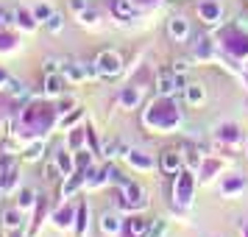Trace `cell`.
I'll use <instances>...</instances> for the list:
<instances>
[{"instance_id":"cell-29","label":"cell","mask_w":248,"mask_h":237,"mask_svg":"<svg viewBox=\"0 0 248 237\" xmlns=\"http://www.w3.org/2000/svg\"><path fill=\"white\" fill-rule=\"evenodd\" d=\"M9 90H12L14 95H23V92H25V87H23V84H17V81H9Z\"/></svg>"},{"instance_id":"cell-12","label":"cell","mask_w":248,"mask_h":237,"mask_svg":"<svg viewBox=\"0 0 248 237\" xmlns=\"http://www.w3.org/2000/svg\"><path fill=\"white\" fill-rule=\"evenodd\" d=\"M190 195H192V176L190 173H181L179 179V204H190Z\"/></svg>"},{"instance_id":"cell-8","label":"cell","mask_w":248,"mask_h":237,"mask_svg":"<svg viewBox=\"0 0 248 237\" xmlns=\"http://www.w3.org/2000/svg\"><path fill=\"white\" fill-rule=\"evenodd\" d=\"M62 84H64L62 73H45V95H50V98L62 95Z\"/></svg>"},{"instance_id":"cell-9","label":"cell","mask_w":248,"mask_h":237,"mask_svg":"<svg viewBox=\"0 0 248 237\" xmlns=\"http://www.w3.org/2000/svg\"><path fill=\"white\" fill-rule=\"evenodd\" d=\"M198 14H201V20L203 23H217V20H220V6H217V3H209V0H206V3H201V6H198Z\"/></svg>"},{"instance_id":"cell-16","label":"cell","mask_w":248,"mask_h":237,"mask_svg":"<svg viewBox=\"0 0 248 237\" xmlns=\"http://www.w3.org/2000/svg\"><path fill=\"white\" fill-rule=\"evenodd\" d=\"M128 162H131V165H134V168H154V162H151V159L148 157H142V154H140V151H131V154H128Z\"/></svg>"},{"instance_id":"cell-23","label":"cell","mask_w":248,"mask_h":237,"mask_svg":"<svg viewBox=\"0 0 248 237\" xmlns=\"http://www.w3.org/2000/svg\"><path fill=\"white\" fill-rule=\"evenodd\" d=\"M28 206H34V190L20 192V209H28Z\"/></svg>"},{"instance_id":"cell-7","label":"cell","mask_w":248,"mask_h":237,"mask_svg":"<svg viewBox=\"0 0 248 237\" xmlns=\"http://www.w3.org/2000/svg\"><path fill=\"white\" fill-rule=\"evenodd\" d=\"M112 12L117 20H137L140 17V12H137L128 0H112Z\"/></svg>"},{"instance_id":"cell-25","label":"cell","mask_w":248,"mask_h":237,"mask_svg":"<svg viewBox=\"0 0 248 237\" xmlns=\"http://www.w3.org/2000/svg\"><path fill=\"white\" fill-rule=\"evenodd\" d=\"M42 151H45L42 145H31L28 151H25V159H28V162H34V159H39V157H42Z\"/></svg>"},{"instance_id":"cell-26","label":"cell","mask_w":248,"mask_h":237,"mask_svg":"<svg viewBox=\"0 0 248 237\" xmlns=\"http://www.w3.org/2000/svg\"><path fill=\"white\" fill-rule=\"evenodd\" d=\"M12 25V14L6 12V9H0V31H6Z\"/></svg>"},{"instance_id":"cell-20","label":"cell","mask_w":248,"mask_h":237,"mask_svg":"<svg viewBox=\"0 0 248 237\" xmlns=\"http://www.w3.org/2000/svg\"><path fill=\"white\" fill-rule=\"evenodd\" d=\"M62 23H64V20H62V14L53 12V17H50V20L45 23V28L50 31V34H59V31H62Z\"/></svg>"},{"instance_id":"cell-18","label":"cell","mask_w":248,"mask_h":237,"mask_svg":"<svg viewBox=\"0 0 248 237\" xmlns=\"http://www.w3.org/2000/svg\"><path fill=\"white\" fill-rule=\"evenodd\" d=\"M34 17H36V23L45 25L47 20L53 17V9H50V6H34Z\"/></svg>"},{"instance_id":"cell-17","label":"cell","mask_w":248,"mask_h":237,"mask_svg":"<svg viewBox=\"0 0 248 237\" xmlns=\"http://www.w3.org/2000/svg\"><path fill=\"white\" fill-rule=\"evenodd\" d=\"M14 17H17V23L23 25L25 31H34V28H36V17H34V14H28V12H17Z\"/></svg>"},{"instance_id":"cell-19","label":"cell","mask_w":248,"mask_h":237,"mask_svg":"<svg viewBox=\"0 0 248 237\" xmlns=\"http://www.w3.org/2000/svg\"><path fill=\"white\" fill-rule=\"evenodd\" d=\"M120 101H123L125 106H137V103H140V90H137V87H131V90H125L123 95H120Z\"/></svg>"},{"instance_id":"cell-14","label":"cell","mask_w":248,"mask_h":237,"mask_svg":"<svg viewBox=\"0 0 248 237\" xmlns=\"http://www.w3.org/2000/svg\"><path fill=\"white\" fill-rule=\"evenodd\" d=\"M3 223H6V229H20L23 226V215L17 212V209H9V212L3 215Z\"/></svg>"},{"instance_id":"cell-1","label":"cell","mask_w":248,"mask_h":237,"mask_svg":"<svg viewBox=\"0 0 248 237\" xmlns=\"http://www.w3.org/2000/svg\"><path fill=\"white\" fill-rule=\"evenodd\" d=\"M187 87V79H184V73H176V70H159V79H156V92L162 98H170V95H176L179 90Z\"/></svg>"},{"instance_id":"cell-24","label":"cell","mask_w":248,"mask_h":237,"mask_svg":"<svg viewBox=\"0 0 248 237\" xmlns=\"http://www.w3.org/2000/svg\"><path fill=\"white\" fill-rule=\"evenodd\" d=\"M59 176H64V173H62V168H59V162H47V179L56 181Z\"/></svg>"},{"instance_id":"cell-30","label":"cell","mask_w":248,"mask_h":237,"mask_svg":"<svg viewBox=\"0 0 248 237\" xmlns=\"http://www.w3.org/2000/svg\"><path fill=\"white\" fill-rule=\"evenodd\" d=\"M187 67H190V64H187V62H184V59H179V62H176V64H173V70H176V73H187Z\"/></svg>"},{"instance_id":"cell-2","label":"cell","mask_w":248,"mask_h":237,"mask_svg":"<svg viewBox=\"0 0 248 237\" xmlns=\"http://www.w3.org/2000/svg\"><path fill=\"white\" fill-rule=\"evenodd\" d=\"M95 70H98L101 79H114V76L123 73V59H120V53H114V50H103L95 59Z\"/></svg>"},{"instance_id":"cell-31","label":"cell","mask_w":248,"mask_h":237,"mask_svg":"<svg viewBox=\"0 0 248 237\" xmlns=\"http://www.w3.org/2000/svg\"><path fill=\"white\" fill-rule=\"evenodd\" d=\"M6 237H25V235L20 232V229H9V235H6Z\"/></svg>"},{"instance_id":"cell-5","label":"cell","mask_w":248,"mask_h":237,"mask_svg":"<svg viewBox=\"0 0 248 237\" xmlns=\"http://www.w3.org/2000/svg\"><path fill=\"white\" fill-rule=\"evenodd\" d=\"M162 170L170 173V176H176L181 170V154L176 148H168V151H162Z\"/></svg>"},{"instance_id":"cell-10","label":"cell","mask_w":248,"mask_h":237,"mask_svg":"<svg viewBox=\"0 0 248 237\" xmlns=\"http://www.w3.org/2000/svg\"><path fill=\"white\" fill-rule=\"evenodd\" d=\"M184 95H187V103H192V106H198V103L206 101L203 84H187V87H184Z\"/></svg>"},{"instance_id":"cell-3","label":"cell","mask_w":248,"mask_h":237,"mask_svg":"<svg viewBox=\"0 0 248 237\" xmlns=\"http://www.w3.org/2000/svg\"><path fill=\"white\" fill-rule=\"evenodd\" d=\"M62 76L67 81H73V84H81V81H87L90 76H98V70H95V64L87 67L84 62H67V64H62Z\"/></svg>"},{"instance_id":"cell-22","label":"cell","mask_w":248,"mask_h":237,"mask_svg":"<svg viewBox=\"0 0 248 237\" xmlns=\"http://www.w3.org/2000/svg\"><path fill=\"white\" fill-rule=\"evenodd\" d=\"M78 20H81L84 25H95V23H98V14L92 12V9H81V12H78Z\"/></svg>"},{"instance_id":"cell-15","label":"cell","mask_w":248,"mask_h":237,"mask_svg":"<svg viewBox=\"0 0 248 237\" xmlns=\"http://www.w3.org/2000/svg\"><path fill=\"white\" fill-rule=\"evenodd\" d=\"M168 235V223L162 218H154V223L148 226V237H165Z\"/></svg>"},{"instance_id":"cell-28","label":"cell","mask_w":248,"mask_h":237,"mask_svg":"<svg viewBox=\"0 0 248 237\" xmlns=\"http://www.w3.org/2000/svg\"><path fill=\"white\" fill-rule=\"evenodd\" d=\"M87 215H90V209H87V206H81V209H78V221H81V223H78V237L84 235V221H87Z\"/></svg>"},{"instance_id":"cell-4","label":"cell","mask_w":248,"mask_h":237,"mask_svg":"<svg viewBox=\"0 0 248 237\" xmlns=\"http://www.w3.org/2000/svg\"><path fill=\"white\" fill-rule=\"evenodd\" d=\"M168 34H170V39L184 42V39L190 36V23H187L184 17H173V20L168 23Z\"/></svg>"},{"instance_id":"cell-11","label":"cell","mask_w":248,"mask_h":237,"mask_svg":"<svg viewBox=\"0 0 248 237\" xmlns=\"http://www.w3.org/2000/svg\"><path fill=\"white\" fill-rule=\"evenodd\" d=\"M101 232L103 235H117L120 232V218L114 212H103L101 215Z\"/></svg>"},{"instance_id":"cell-21","label":"cell","mask_w":248,"mask_h":237,"mask_svg":"<svg viewBox=\"0 0 248 237\" xmlns=\"http://www.w3.org/2000/svg\"><path fill=\"white\" fill-rule=\"evenodd\" d=\"M56 162H59V168H62V173H64V176H70V173H73V159L64 157V151L56 157Z\"/></svg>"},{"instance_id":"cell-6","label":"cell","mask_w":248,"mask_h":237,"mask_svg":"<svg viewBox=\"0 0 248 237\" xmlns=\"http://www.w3.org/2000/svg\"><path fill=\"white\" fill-rule=\"evenodd\" d=\"M123 192H125V206H145V192L140 190L137 184H128V181H123Z\"/></svg>"},{"instance_id":"cell-13","label":"cell","mask_w":248,"mask_h":237,"mask_svg":"<svg viewBox=\"0 0 248 237\" xmlns=\"http://www.w3.org/2000/svg\"><path fill=\"white\" fill-rule=\"evenodd\" d=\"M148 221L145 218H131V223H128V235L131 237H148Z\"/></svg>"},{"instance_id":"cell-27","label":"cell","mask_w":248,"mask_h":237,"mask_svg":"<svg viewBox=\"0 0 248 237\" xmlns=\"http://www.w3.org/2000/svg\"><path fill=\"white\" fill-rule=\"evenodd\" d=\"M70 218H73V215H70V209H64V212L56 215V223H59V226H70V223H73Z\"/></svg>"}]
</instances>
